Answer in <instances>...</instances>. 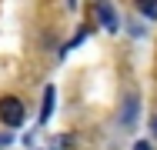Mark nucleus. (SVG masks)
<instances>
[{"label":"nucleus","instance_id":"obj_8","mask_svg":"<svg viewBox=\"0 0 157 150\" xmlns=\"http://www.w3.org/2000/svg\"><path fill=\"white\" fill-rule=\"evenodd\" d=\"M134 150H151V144H147V140H137V144H134Z\"/></svg>","mask_w":157,"mask_h":150},{"label":"nucleus","instance_id":"obj_10","mask_svg":"<svg viewBox=\"0 0 157 150\" xmlns=\"http://www.w3.org/2000/svg\"><path fill=\"white\" fill-rule=\"evenodd\" d=\"M7 144H10V137H7V133H3V137H0V147H7Z\"/></svg>","mask_w":157,"mask_h":150},{"label":"nucleus","instance_id":"obj_9","mask_svg":"<svg viewBox=\"0 0 157 150\" xmlns=\"http://www.w3.org/2000/svg\"><path fill=\"white\" fill-rule=\"evenodd\" d=\"M151 133H154V137H157V117L151 120Z\"/></svg>","mask_w":157,"mask_h":150},{"label":"nucleus","instance_id":"obj_11","mask_svg":"<svg viewBox=\"0 0 157 150\" xmlns=\"http://www.w3.org/2000/svg\"><path fill=\"white\" fill-rule=\"evenodd\" d=\"M70 3H74V0H70Z\"/></svg>","mask_w":157,"mask_h":150},{"label":"nucleus","instance_id":"obj_5","mask_svg":"<svg viewBox=\"0 0 157 150\" xmlns=\"http://www.w3.org/2000/svg\"><path fill=\"white\" fill-rule=\"evenodd\" d=\"M137 10H140L147 20H157V0H137Z\"/></svg>","mask_w":157,"mask_h":150},{"label":"nucleus","instance_id":"obj_7","mask_svg":"<svg viewBox=\"0 0 157 150\" xmlns=\"http://www.w3.org/2000/svg\"><path fill=\"white\" fill-rule=\"evenodd\" d=\"M70 140H74L70 133H60V137H54V144H50V147H54V150H70Z\"/></svg>","mask_w":157,"mask_h":150},{"label":"nucleus","instance_id":"obj_3","mask_svg":"<svg viewBox=\"0 0 157 150\" xmlns=\"http://www.w3.org/2000/svg\"><path fill=\"white\" fill-rule=\"evenodd\" d=\"M137 110H140L137 93H127V97H124V107H121V127H124V130H130V127L137 123Z\"/></svg>","mask_w":157,"mask_h":150},{"label":"nucleus","instance_id":"obj_2","mask_svg":"<svg viewBox=\"0 0 157 150\" xmlns=\"http://www.w3.org/2000/svg\"><path fill=\"white\" fill-rule=\"evenodd\" d=\"M97 20H100V27L107 30V33H114V30L121 27L117 10H114V3H107V0H97Z\"/></svg>","mask_w":157,"mask_h":150},{"label":"nucleus","instance_id":"obj_6","mask_svg":"<svg viewBox=\"0 0 157 150\" xmlns=\"http://www.w3.org/2000/svg\"><path fill=\"white\" fill-rule=\"evenodd\" d=\"M87 37H90V30H87V27H84V30H77V33H74V40H70V43L63 47V54H67V50H74V47H80V43H84Z\"/></svg>","mask_w":157,"mask_h":150},{"label":"nucleus","instance_id":"obj_4","mask_svg":"<svg viewBox=\"0 0 157 150\" xmlns=\"http://www.w3.org/2000/svg\"><path fill=\"white\" fill-rule=\"evenodd\" d=\"M54 103H57V90H54V87H47V90H44V103H40V120H37L40 127H47V123H50Z\"/></svg>","mask_w":157,"mask_h":150},{"label":"nucleus","instance_id":"obj_1","mask_svg":"<svg viewBox=\"0 0 157 150\" xmlns=\"http://www.w3.org/2000/svg\"><path fill=\"white\" fill-rule=\"evenodd\" d=\"M24 117H27V114H24V103H20L17 97H3V100H0V120H3L7 127H20Z\"/></svg>","mask_w":157,"mask_h":150}]
</instances>
